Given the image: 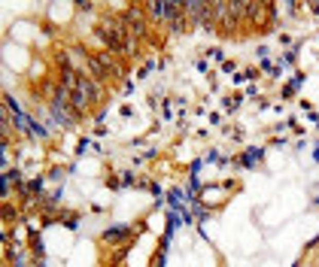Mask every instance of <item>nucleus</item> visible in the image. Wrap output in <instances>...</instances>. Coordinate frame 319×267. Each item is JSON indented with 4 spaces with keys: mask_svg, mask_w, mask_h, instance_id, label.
I'll return each mask as SVG.
<instances>
[{
    "mask_svg": "<svg viewBox=\"0 0 319 267\" xmlns=\"http://www.w3.org/2000/svg\"><path fill=\"white\" fill-rule=\"evenodd\" d=\"M316 161H319V146H316Z\"/></svg>",
    "mask_w": 319,
    "mask_h": 267,
    "instance_id": "6e6552de",
    "label": "nucleus"
},
{
    "mask_svg": "<svg viewBox=\"0 0 319 267\" xmlns=\"http://www.w3.org/2000/svg\"><path fill=\"white\" fill-rule=\"evenodd\" d=\"M149 188H152V198H155V200H161V188H158V185H155V182H152V185H149Z\"/></svg>",
    "mask_w": 319,
    "mask_h": 267,
    "instance_id": "0eeeda50",
    "label": "nucleus"
},
{
    "mask_svg": "<svg viewBox=\"0 0 319 267\" xmlns=\"http://www.w3.org/2000/svg\"><path fill=\"white\" fill-rule=\"evenodd\" d=\"M298 85H301V76H298V79H292V82H289L286 88H283V98H292V94H295V88H298Z\"/></svg>",
    "mask_w": 319,
    "mask_h": 267,
    "instance_id": "39448f33",
    "label": "nucleus"
},
{
    "mask_svg": "<svg viewBox=\"0 0 319 267\" xmlns=\"http://www.w3.org/2000/svg\"><path fill=\"white\" fill-rule=\"evenodd\" d=\"M295 55H298V52H286V55H283V64H292V61H295Z\"/></svg>",
    "mask_w": 319,
    "mask_h": 267,
    "instance_id": "423d86ee",
    "label": "nucleus"
},
{
    "mask_svg": "<svg viewBox=\"0 0 319 267\" xmlns=\"http://www.w3.org/2000/svg\"><path fill=\"white\" fill-rule=\"evenodd\" d=\"M164 255H167V237L161 240L158 252H155V258H152V267H164Z\"/></svg>",
    "mask_w": 319,
    "mask_h": 267,
    "instance_id": "20e7f679",
    "label": "nucleus"
},
{
    "mask_svg": "<svg viewBox=\"0 0 319 267\" xmlns=\"http://www.w3.org/2000/svg\"><path fill=\"white\" fill-rule=\"evenodd\" d=\"M261 155H264V152H261L258 146H255V149H250V152H243V155H240V167H246V170H250V167H255L258 161H261Z\"/></svg>",
    "mask_w": 319,
    "mask_h": 267,
    "instance_id": "f03ea898",
    "label": "nucleus"
},
{
    "mask_svg": "<svg viewBox=\"0 0 319 267\" xmlns=\"http://www.w3.org/2000/svg\"><path fill=\"white\" fill-rule=\"evenodd\" d=\"M76 88L88 98V103H95L97 94H100V88H97V82H92V79H85V76H76Z\"/></svg>",
    "mask_w": 319,
    "mask_h": 267,
    "instance_id": "f257e3e1",
    "label": "nucleus"
},
{
    "mask_svg": "<svg viewBox=\"0 0 319 267\" xmlns=\"http://www.w3.org/2000/svg\"><path fill=\"white\" fill-rule=\"evenodd\" d=\"M316 200H319V195H316Z\"/></svg>",
    "mask_w": 319,
    "mask_h": 267,
    "instance_id": "1a4fd4ad",
    "label": "nucleus"
},
{
    "mask_svg": "<svg viewBox=\"0 0 319 267\" xmlns=\"http://www.w3.org/2000/svg\"><path fill=\"white\" fill-rule=\"evenodd\" d=\"M128 234H131V231H128L125 225H116V228L103 231V243H116V240H125Z\"/></svg>",
    "mask_w": 319,
    "mask_h": 267,
    "instance_id": "7ed1b4c3",
    "label": "nucleus"
}]
</instances>
